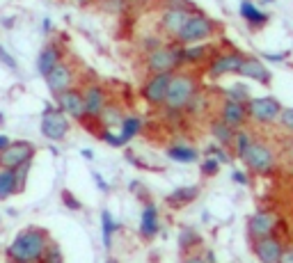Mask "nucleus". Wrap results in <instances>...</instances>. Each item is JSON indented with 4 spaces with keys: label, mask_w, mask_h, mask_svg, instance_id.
I'll use <instances>...</instances> for the list:
<instances>
[{
    "label": "nucleus",
    "mask_w": 293,
    "mask_h": 263,
    "mask_svg": "<svg viewBox=\"0 0 293 263\" xmlns=\"http://www.w3.org/2000/svg\"><path fill=\"white\" fill-rule=\"evenodd\" d=\"M50 243V233L44 227H25L14 236L5 249L7 263H39Z\"/></svg>",
    "instance_id": "f257e3e1"
},
{
    "label": "nucleus",
    "mask_w": 293,
    "mask_h": 263,
    "mask_svg": "<svg viewBox=\"0 0 293 263\" xmlns=\"http://www.w3.org/2000/svg\"><path fill=\"white\" fill-rule=\"evenodd\" d=\"M199 92V78L193 71H177L172 74L167 87V96H165L163 108L167 112H184L188 108L190 99Z\"/></svg>",
    "instance_id": "f03ea898"
},
{
    "label": "nucleus",
    "mask_w": 293,
    "mask_h": 263,
    "mask_svg": "<svg viewBox=\"0 0 293 263\" xmlns=\"http://www.w3.org/2000/svg\"><path fill=\"white\" fill-rule=\"evenodd\" d=\"M220 32V23L211 16L202 14V12H195L188 19V23L181 28V32L177 35L174 44L179 46H193V44H206L211 41L215 35Z\"/></svg>",
    "instance_id": "7ed1b4c3"
},
{
    "label": "nucleus",
    "mask_w": 293,
    "mask_h": 263,
    "mask_svg": "<svg viewBox=\"0 0 293 263\" xmlns=\"http://www.w3.org/2000/svg\"><path fill=\"white\" fill-rule=\"evenodd\" d=\"M144 67L149 71V76L154 74H177L184 67L181 60V46L169 41V44L158 46L156 50L144 55Z\"/></svg>",
    "instance_id": "20e7f679"
},
{
    "label": "nucleus",
    "mask_w": 293,
    "mask_h": 263,
    "mask_svg": "<svg viewBox=\"0 0 293 263\" xmlns=\"http://www.w3.org/2000/svg\"><path fill=\"white\" fill-rule=\"evenodd\" d=\"M39 130L46 140H50V142H62L71 130V119L65 112H60V110L55 108V103H46L44 110H41Z\"/></svg>",
    "instance_id": "39448f33"
},
{
    "label": "nucleus",
    "mask_w": 293,
    "mask_h": 263,
    "mask_svg": "<svg viewBox=\"0 0 293 263\" xmlns=\"http://www.w3.org/2000/svg\"><path fill=\"white\" fill-rule=\"evenodd\" d=\"M243 163H245V167H248L252 174L268 176V174H273L275 165H277V154L273 151V147H270V144L257 142V140H254L252 147L245 151Z\"/></svg>",
    "instance_id": "423d86ee"
},
{
    "label": "nucleus",
    "mask_w": 293,
    "mask_h": 263,
    "mask_svg": "<svg viewBox=\"0 0 293 263\" xmlns=\"http://www.w3.org/2000/svg\"><path fill=\"white\" fill-rule=\"evenodd\" d=\"M284 105L279 103L277 96H252V99L245 103L248 110V119H252L259 126H270L277 121L279 112H282Z\"/></svg>",
    "instance_id": "0eeeda50"
},
{
    "label": "nucleus",
    "mask_w": 293,
    "mask_h": 263,
    "mask_svg": "<svg viewBox=\"0 0 293 263\" xmlns=\"http://www.w3.org/2000/svg\"><path fill=\"white\" fill-rule=\"evenodd\" d=\"M195 7H181V5H165L163 14H160V21H158V28H160V35L167 37L169 41L177 39V35L181 32L188 19L195 14Z\"/></svg>",
    "instance_id": "6e6552de"
},
{
    "label": "nucleus",
    "mask_w": 293,
    "mask_h": 263,
    "mask_svg": "<svg viewBox=\"0 0 293 263\" xmlns=\"http://www.w3.org/2000/svg\"><path fill=\"white\" fill-rule=\"evenodd\" d=\"M37 156V147L28 140H14L7 149L0 151V169H16L25 163H32Z\"/></svg>",
    "instance_id": "1a4fd4ad"
},
{
    "label": "nucleus",
    "mask_w": 293,
    "mask_h": 263,
    "mask_svg": "<svg viewBox=\"0 0 293 263\" xmlns=\"http://www.w3.org/2000/svg\"><path fill=\"white\" fill-rule=\"evenodd\" d=\"M169 80H172V74L147 76V80L140 85V96L144 99V103H149L151 108H163L165 96H167Z\"/></svg>",
    "instance_id": "9d476101"
},
{
    "label": "nucleus",
    "mask_w": 293,
    "mask_h": 263,
    "mask_svg": "<svg viewBox=\"0 0 293 263\" xmlns=\"http://www.w3.org/2000/svg\"><path fill=\"white\" fill-rule=\"evenodd\" d=\"M46 87H48V92L53 94V99L57 94H62V92L71 90L76 85V67L71 64V62L62 60L57 62V64L53 67V69L46 74Z\"/></svg>",
    "instance_id": "9b49d317"
},
{
    "label": "nucleus",
    "mask_w": 293,
    "mask_h": 263,
    "mask_svg": "<svg viewBox=\"0 0 293 263\" xmlns=\"http://www.w3.org/2000/svg\"><path fill=\"white\" fill-rule=\"evenodd\" d=\"M245 55L239 50H229V53H218L211 57V62L206 64V78L209 80H220L224 76L239 74V67L243 62Z\"/></svg>",
    "instance_id": "f8f14e48"
},
{
    "label": "nucleus",
    "mask_w": 293,
    "mask_h": 263,
    "mask_svg": "<svg viewBox=\"0 0 293 263\" xmlns=\"http://www.w3.org/2000/svg\"><path fill=\"white\" fill-rule=\"evenodd\" d=\"M83 99H85V121H99L103 108L110 103L108 92L101 83H90L83 87Z\"/></svg>",
    "instance_id": "ddd939ff"
},
{
    "label": "nucleus",
    "mask_w": 293,
    "mask_h": 263,
    "mask_svg": "<svg viewBox=\"0 0 293 263\" xmlns=\"http://www.w3.org/2000/svg\"><path fill=\"white\" fill-rule=\"evenodd\" d=\"M53 103H55V108L60 110V112H65L69 119L85 124V99H83V90H78V87H71V90H67V92H62V94L55 96Z\"/></svg>",
    "instance_id": "4468645a"
},
{
    "label": "nucleus",
    "mask_w": 293,
    "mask_h": 263,
    "mask_svg": "<svg viewBox=\"0 0 293 263\" xmlns=\"http://www.w3.org/2000/svg\"><path fill=\"white\" fill-rule=\"evenodd\" d=\"M275 227H277V213L273 211H257L248 218V238L252 240H259V238H266V236H273L275 233Z\"/></svg>",
    "instance_id": "2eb2a0df"
},
{
    "label": "nucleus",
    "mask_w": 293,
    "mask_h": 263,
    "mask_svg": "<svg viewBox=\"0 0 293 263\" xmlns=\"http://www.w3.org/2000/svg\"><path fill=\"white\" fill-rule=\"evenodd\" d=\"M160 231V213H158V206L156 202H144L142 206V213H140V224H138V233L142 240H154Z\"/></svg>",
    "instance_id": "dca6fc26"
},
{
    "label": "nucleus",
    "mask_w": 293,
    "mask_h": 263,
    "mask_svg": "<svg viewBox=\"0 0 293 263\" xmlns=\"http://www.w3.org/2000/svg\"><path fill=\"white\" fill-rule=\"evenodd\" d=\"M236 76H241V78H245V80L261 83V85H270V80H273V74H270V69L266 67V62H263L261 57H254V55H245Z\"/></svg>",
    "instance_id": "f3484780"
},
{
    "label": "nucleus",
    "mask_w": 293,
    "mask_h": 263,
    "mask_svg": "<svg viewBox=\"0 0 293 263\" xmlns=\"http://www.w3.org/2000/svg\"><path fill=\"white\" fill-rule=\"evenodd\" d=\"M252 252L259 258V263H279L284 254V243L277 236H266V238H259L252 243Z\"/></svg>",
    "instance_id": "a211bd4d"
},
{
    "label": "nucleus",
    "mask_w": 293,
    "mask_h": 263,
    "mask_svg": "<svg viewBox=\"0 0 293 263\" xmlns=\"http://www.w3.org/2000/svg\"><path fill=\"white\" fill-rule=\"evenodd\" d=\"M218 117L227 126H231L233 130L245 128V124H248V110H245V103H239V101H231V99L220 101Z\"/></svg>",
    "instance_id": "6ab92c4d"
},
{
    "label": "nucleus",
    "mask_w": 293,
    "mask_h": 263,
    "mask_svg": "<svg viewBox=\"0 0 293 263\" xmlns=\"http://www.w3.org/2000/svg\"><path fill=\"white\" fill-rule=\"evenodd\" d=\"M62 60H65V48H62L60 41L57 39L46 41L44 48H41L39 55H37V74H39L41 78H46V74Z\"/></svg>",
    "instance_id": "aec40b11"
},
{
    "label": "nucleus",
    "mask_w": 293,
    "mask_h": 263,
    "mask_svg": "<svg viewBox=\"0 0 293 263\" xmlns=\"http://www.w3.org/2000/svg\"><path fill=\"white\" fill-rule=\"evenodd\" d=\"M215 53V44H193V46H181V60L184 64H202V62H211Z\"/></svg>",
    "instance_id": "412c9836"
},
{
    "label": "nucleus",
    "mask_w": 293,
    "mask_h": 263,
    "mask_svg": "<svg viewBox=\"0 0 293 263\" xmlns=\"http://www.w3.org/2000/svg\"><path fill=\"white\" fill-rule=\"evenodd\" d=\"M197 197H199V185H181V188H174L165 197V204H167L169 209L179 211V209H186L188 204H193Z\"/></svg>",
    "instance_id": "4be33fe9"
},
{
    "label": "nucleus",
    "mask_w": 293,
    "mask_h": 263,
    "mask_svg": "<svg viewBox=\"0 0 293 263\" xmlns=\"http://www.w3.org/2000/svg\"><path fill=\"white\" fill-rule=\"evenodd\" d=\"M239 14L241 19L245 21V23L250 25V28H254V30H259V28H263V25L270 21L268 12L259 10L257 5H254L252 0H241V7H239Z\"/></svg>",
    "instance_id": "5701e85b"
},
{
    "label": "nucleus",
    "mask_w": 293,
    "mask_h": 263,
    "mask_svg": "<svg viewBox=\"0 0 293 263\" xmlns=\"http://www.w3.org/2000/svg\"><path fill=\"white\" fill-rule=\"evenodd\" d=\"M165 156L174 163H181V165H193L199 160V149L190 147V144H181V142H174L169 144L167 149H165Z\"/></svg>",
    "instance_id": "b1692460"
},
{
    "label": "nucleus",
    "mask_w": 293,
    "mask_h": 263,
    "mask_svg": "<svg viewBox=\"0 0 293 263\" xmlns=\"http://www.w3.org/2000/svg\"><path fill=\"white\" fill-rule=\"evenodd\" d=\"M209 130H211V138L215 140V144H220L224 149H231L233 138H236V130H233L231 126H227L220 117H213V119L209 121Z\"/></svg>",
    "instance_id": "393cba45"
},
{
    "label": "nucleus",
    "mask_w": 293,
    "mask_h": 263,
    "mask_svg": "<svg viewBox=\"0 0 293 263\" xmlns=\"http://www.w3.org/2000/svg\"><path fill=\"white\" fill-rule=\"evenodd\" d=\"M124 110H122V105H117V103H108L103 108V112H101V117H99V121L96 124H101L105 130H112V128H117V126H122V121H124Z\"/></svg>",
    "instance_id": "a878e982"
},
{
    "label": "nucleus",
    "mask_w": 293,
    "mask_h": 263,
    "mask_svg": "<svg viewBox=\"0 0 293 263\" xmlns=\"http://www.w3.org/2000/svg\"><path fill=\"white\" fill-rule=\"evenodd\" d=\"M120 229H122V224L112 218V213H110L108 209L101 211V240H103L105 249L112 247V236L120 231Z\"/></svg>",
    "instance_id": "bb28decb"
},
{
    "label": "nucleus",
    "mask_w": 293,
    "mask_h": 263,
    "mask_svg": "<svg viewBox=\"0 0 293 263\" xmlns=\"http://www.w3.org/2000/svg\"><path fill=\"white\" fill-rule=\"evenodd\" d=\"M202 243H204V238L199 236V231H195V229L184 227L179 231V249H181V254H184V256L193 254V249H197Z\"/></svg>",
    "instance_id": "cd10ccee"
},
{
    "label": "nucleus",
    "mask_w": 293,
    "mask_h": 263,
    "mask_svg": "<svg viewBox=\"0 0 293 263\" xmlns=\"http://www.w3.org/2000/svg\"><path fill=\"white\" fill-rule=\"evenodd\" d=\"M12 194H19L14 169H0V202L10 199Z\"/></svg>",
    "instance_id": "c85d7f7f"
},
{
    "label": "nucleus",
    "mask_w": 293,
    "mask_h": 263,
    "mask_svg": "<svg viewBox=\"0 0 293 263\" xmlns=\"http://www.w3.org/2000/svg\"><path fill=\"white\" fill-rule=\"evenodd\" d=\"M252 142H254V135L250 133V130H245V128L236 130V138H233V144H231V154L236 156V158L243 160L245 151L252 147Z\"/></svg>",
    "instance_id": "c756f323"
},
{
    "label": "nucleus",
    "mask_w": 293,
    "mask_h": 263,
    "mask_svg": "<svg viewBox=\"0 0 293 263\" xmlns=\"http://www.w3.org/2000/svg\"><path fill=\"white\" fill-rule=\"evenodd\" d=\"M140 130H142V117H138V114H126L124 121H122V126H120L122 138H124L126 142H131Z\"/></svg>",
    "instance_id": "7c9ffc66"
},
{
    "label": "nucleus",
    "mask_w": 293,
    "mask_h": 263,
    "mask_svg": "<svg viewBox=\"0 0 293 263\" xmlns=\"http://www.w3.org/2000/svg\"><path fill=\"white\" fill-rule=\"evenodd\" d=\"M224 99H231V101H239V103H248L252 99V92H250V85L248 83H233L229 85L227 90H222Z\"/></svg>",
    "instance_id": "2f4dec72"
},
{
    "label": "nucleus",
    "mask_w": 293,
    "mask_h": 263,
    "mask_svg": "<svg viewBox=\"0 0 293 263\" xmlns=\"http://www.w3.org/2000/svg\"><path fill=\"white\" fill-rule=\"evenodd\" d=\"M204 158H215L220 165H229L233 160V154L231 149H224V147H220V144L211 142L206 149H204Z\"/></svg>",
    "instance_id": "473e14b6"
},
{
    "label": "nucleus",
    "mask_w": 293,
    "mask_h": 263,
    "mask_svg": "<svg viewBox=\"0 0 293 263\" xmlns=\"http://www.w3.org/2000/svg\"><path fill=\"white\" fill-rule=\"evenodd\" d=\"M209 99H206V94H204L202 90L197 92V94L190 99V103H188V108H186V112H190V114H202L204 110H209Z\"/></svg>",
    "instance_id": "72a5a7b5"
},
{
    "label": "nucleus",
    "mask_w": 293,
    "mask_h": 263,
    "mask_svg": "<svg viewBox=\"0 0 293 263\" xmlns=\"http://www.w3.org/2000/svg\"><path fill=\"white\" fill-rule=\"evenodd\" d=\"M96 135H99V140H103L105 144H110V147H114V149H124L126 144H129V142H126L124 138H122L120 133H114V130H105V128H101V130H99V133H96Z\"/></svg>",
    "instance_id": "f704fd0d"
},
{
    "label": "nucleus",
    "mask_w": 293,
    "mask_h": 263,
    "mask_svg": "<svg viewBox=\"0 0 293 263\" xmlns=\"http://www.w3.org/2000/svg\"><path fill=\"white\" fill-rule=\"evenodd\" d=\"M39 263H65V254H62L60 245L50 240L48 247H46V252H44V256H41V261H39Z\"/></svg>",
    "instance_id": "c9c22d12"
},
{
    "label": "nucleus",
    "mask_w": 293,
    "mask_h": 263,
    "mask_svg": "<svg viewBox=\"0 0 293 263\" xmlns=\"http://www.w3.org/2000/svg\"><path fill=\"white\" fill-rule=\"evenodd\" d=\"M220 167H222V165L215 158H202V163H199V174H202L204 179H213V176H218Z\"/></svg>",
    "instance_id": "e433bc0d"
},
{
    "label": "nucleus",
    "mask_w": 293,
    "mask_h": 263,
    "mask_svg": "<svg viewBox=\"0 0 293 263\" xmlns=\"http://www.w3.org/2000/svg\"><path fill=\"white\" fill-rule=\"evenodd\" d=\"M60 199H62V204H65V209H69V211H83V202H80L78 197H76L74 192H71V190H62L60 192Z\"/></svg>",
    "instance_id": "4c0bfd02"
},
{
    "label": "nucleus",
    "mask_w": 293,
    "mask_h": 263,
    "mask_svg": "<svg viewBox=\"0 0 293 263\" xmlns=\"http://www.w3.org/2000/svg\"><path fill=\"white\" fill-rule=\"evenodd\" d=\"M30 167H32V163H25V165H21V167H16V169H14V174H16V185H19V192H23V190H25V183H28V174H30Z\"/></svg>",
    "instance_id": "58836bf2"
},
{
    "label": "nucleus",
    "mask_w": 293,
    "mask_h": 263,
    "mask_svg": "<svg viewBox=\"0 0 293 263\" xmlns=\"http://www.w3.org/2000/svg\"><path fill=\"white\" fill-rule=\"evenodd\" d=\"M277 124H279V128L293 133V108H282V112L277 117Z\"/></svg>",
    "instance_id": "ea45409f"
},
{
    "label": "nucleus",
    "mask_w": 293,
    "mask_h": 263,
    "mask_svg": "<svg viewBox=\"0 0 293 263\" xmlns=\"http://www.w3.org/2000/svg\"><path fill=\"white\" fill-rule=\"evenodd\" d=\"M0 62H3V64H5L10 71H14V74H16V71H19V64H16V60H14V57H12L10 53H7V50H5V46H3V44H0Z\"/></svg>",
    "instance_id": "a19ab883"
},
{
    "label": "nucleus",
    "mask_w": 293,
    "mask_h": 263,
    "mask_svg": "<svg viewBox=\"0 0 293 263\" xmlns=\"http://www.w3.org/2000/svg\"><path fill=\"white\" fill-rule=\"evenodd\" d=\"M140 46H142L144 53H151V50H156L158 46H163V41H160V37H144V39L140 41Z\"/></svg>",
    "instance_id": "79ce46f5"
},
{
    "label": "nucleus",
    "mask_w": 293,
    "mask_h": 263,
    "mask_svg": "<svg viewBox=\"0 0 293 263\" xmlns=\"http://www.w3.org/2000/svg\"><path fill=\"white\" fill-rule=\"evenodd\" d=\"M129 190L135 194V197L142 199V202H149V197H147V190H144V185L140 183V181H131V183H129Z\"/></svg>",
    "instance_id": "37998d69"
},
{
    "label": "nucleus",
    "mask_w": 293,
    "mask_h": 263,
    "mask_svg": "<svg viewBox=\"0 0 293 263\" xmlns=\"http://www.w3.org/2000/svg\"><path fill=\"white\" fill-rule=\"evenodd\" d=\"M92 179H94V183H96V188H99V190L110 192V183L103 179V176H101V172H92Z\"/></svg>",
    "instance_id": "c03bdc74"
},
{
    "label": "nucleus",
    "mask_w": 293,
    "mask_h": 263,
    "mask_svg": "<svg viewBox=\"0 0 293 263\" xmlns=\"http://www.w3.org/2000/svg\"><path fill=\"white\" fill-rule=\"evenodd\" d=\"M231 179H233V183H239V185H248L250 183L248 172H241V169H233V172H231Z\"/></svg>",
    "instance_id": "a18cd8bd"
},
{
    "label": "nucleus",
    "mask_w": 293,
    "mask_h": 263,
    "mask_svg": "<svg viewBox=\"0 0 293 263\" xmlns=\"http://www.w3.org/2000/svg\"><path fill=\"white\" fill-rule=\"evenodd\" d=\"M261 57L266 62H284L288 57V50H286V53H263Z\"/></svg>",
    "instance_id": "49530a36"
},
{
    "label": "nucleus",
    "mask_w": 293,
    "mask_h": 263,
    "mask_svg": "<svg viewBox=\"0 0 293 263\" xmlns=\"http://www.w3.org/2000/svg\"><path fill=\"white\" fill-rule=\"evenodd\" d=\"M41 32H44V35H53V21H50L48 16L41 21Z\"/></svg>",
    "instance_id": "de8ad7c7"
},
{
    "label": "nucleus",
    "mask_w": 293,
    "mask_h": 263,
    "mask_svg": "<svg viewBox=\"0 0 293 263\" xmlns=\"http://www.w3.org/2000/svg\"><path fill=\"white\" fill-rule=\"evenodd\" d=\"M279 263H293V247H284V254L279 258Z\"/></svg>",
    "instance_id": "09e8293b"
},
{
    "label": "nucleus",
    "mask_w": 293,
    "mask_h": 263,
    "mask_svg": "<svg viewBox=\"0 0 293 263\" xmlns=\"http://www.w3.org/2000/svg\"><path fill=\"white\" fill-rule=\"evenodd\" d=\"M181 263H206V261H204V256H199V254H188V256H184Z\"/></svg>",
    "instance_id": "8fccbe9b"
},
{
    "label": "nucleus",
    "mask_w": 293,
    "mask_h": 263,
    "mask_svg": "<svg viewBox=\"0 0 293 263\" xmlns=\"http://www.w3.org/2000/svg\"><path fill=\"white\" fill-rule=\"evenodd\" d=\"M10 142H12V140H10V135L0 133V151H3V149H7V147H10Z\"/></svg>",
    "instance_id": "3c124183"
},
{
    "label": "nucleus",
    "mask_w": 293,
    "mask_h": 263,
    "mask_svg": "<svg viewBox=\"0 0 293 263\" xmlns=\"http://www.w3.org/2000/svg\"><path fill=\"white\" fill-rule=\"evenodd\" d=\"M204 261H206V263H215V254H213V249H206V252H204Z\"/></svg>",
    "instance_id": "603ef678"
},
{
    "label": "nucleus",
    "mask_w": 293,
    "mask_h": 263,
    "mask_svg": "<svg viewBox=\"0 0 293 263\" xmlns=\"http://www.w3.org/2000/svg\"><path fill=\"white\" fill-rule=\"evenodd\" d=\"M80 156H83L85 160H94V151L92 149H80Z\"/></svg>",
    "instance_id": "864d4df0"
},
{
    "label": "nucleus",
    "mask_w": 293,
    "mask_h": 263,
    "mask_svg": "<svg viewBox=\"0 0 293 263\" xmlns=\"http://www.w3.org/2000/svg\"><path fill=\"white\" fill-rule=\"evenodd\" d=\"M12 23H14V19H3V25H5V28H7V25H12Z\"/></svg>",
    "instance_id": "5fc2aeb1"
},
{
    "label": "nucleus",
    "mask_w": 293,
    "mask_h": 263,
    "mask_svg": "<svg viewBox=\"0 0 293 263\" xmlns=\"http://www.w3.org/2000/svg\"><path fill=\"white\" fill-rule=\"evenodd\" d=\"M3 124H5V114L0 112V126H3Z\"/></svg>",
    "instance_id": "6e6d98bb"
},
{
    "label": "nucleus",
    "mask_w": 293,
    "mask_h": 263,
    "mask_svg": "<svg viewBox=\"0 0 293 263\" xmlns=\"http://www.w3.org/2000/svg\"><path fill=\"white\" fill-rule=\"evenodd\" d=\"M103 263H120L117 258H108V261H103Z\"/></svg>",
    "instance_id": "4d7b16f0"
},
{
    "label": "nucleus",
    "mask_w": 293,
    "mask_h": 263,
    "mask_svg": "<svg viewBox=\"0 0 293 263\" xmlns=\"http://www.w3.org/2000/svg\"><path fill=\"white\" fill-rule=\"evenodd\" d=\"M263 5H270V3H275V0H261Z\"/></svg>",
    "instance_id": "13d9d810"
},
{
    "label": "nucleus",
    "mask_w": 293,
    "mask_h": 263,
    "mask_svg": "<svg viewBox=\"0 0 293 263\" xmlns=\"http://www.w3.org/2000/svg\"><path fill=\"white\" fill-rule=\"evenodd\" d=\"M76 3H90V0H76Z\"/></svg>",
    "instance_id": "bf43d9fd"
},
{
    "label": "nucleus",
    "mask_w": 293,
    "mask_h": 263,
    "mask_svg": "<svg viewBox=\"0 0 293 263\" xmlns=\"http://www.w3.org/2000/svg\"><path fill=\"white\" fill-rule=\"evenodd\" d=\"M0 224H3V215H0Z\"/></svg>",
    "instance_id": "052dcab7"
},
{
    "label": "nucleus",
    "mask_w": 293,
    "mask_h": 263,
    "mask_svg": "<svg viewBox=\"0 0 293 263\" xmlns=\"http://www.w3.org/2000/svg\"><path fill=\"white\" fill-rule=\"evenodd\" d=\"M291 154H293V144H291Z\"/></svg>",
    "instance_id": "680f3d73"
}]
</instances>
